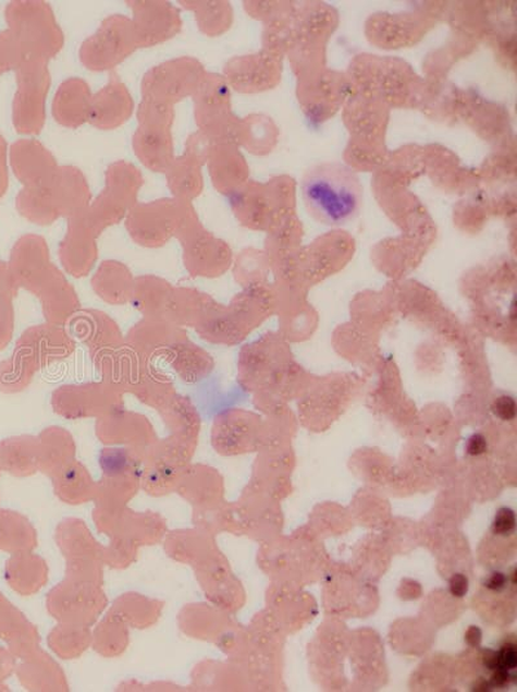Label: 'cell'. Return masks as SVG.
I'll use <instances>...</instances> for the list:
<instances>
[{"mask_svg": "<svg viewBox=\"0 0 517 692\" xmlns=\"http://www.w3.org/2000/svg\"><path fill=\"white\" fill-rule=\"evenodd\" d=\"M508 581H512V585H516V570L514 568L512 575H509Z\"/></svg>", "mask_w": 517, "mask_h": 692, "instance_id": "cell-26", "label": "cell"}, {"mask_svg": "<svg viewBox=\"0 0 517 692\" xmlns=\"http://www.w3.org/2000/svg\"><path fill=\"white\" fill-rule=\"evenodd\" d=\"M165 175H168L170 190L181 201L189 202L201 190L202 178L199 173V163L189 159L188 156L184 155L181 159L174 160L165 171Z\"/></svg>", "mask_w": 517, "mask_h": 692, "instance_id": "cell-13", "label": "cell"}, {"mask_svg": "<svg viewBox=\"0 0 517 692\" xmlns=\"http://www.w3.org/2000/svg\"><path fill=\"white\" fill-rule=\"evenodd\" d=\"M93 95L85 81L67 80L62 84L53 101V116L61 125L78 128L88 121Z\"/></svg>", "mask_w": 517, "mask_h": 692, "instance_id": "cell-11", "label": "cell"}, {"mask_svg": "<svg viewBox=\"0 0 517 692\" xmlns=\"http://www.w3.org/2000/svg\"><path fill=\"white\" fill-rule=\"evenodd\" d=\"M51 195L58 209L79 208L88 197L86 180L78 169L59 168L52 182Z\"/></svg>", "mask_w": 517, "mask_h": 692, "instance_id": "cell-12", "label": "cell"}, {"mask_svg": "<svg viewBox=\"0 0 517 692\" xmlns=\"http://www.w3.org/2000/svg\"><path fill=\"white\" fill-rule=\"evenodd\" d=\"M492 413L502 422L515 421L517 413L516 401L513 396L501 394L492 403Z\"/></svg>", "mask_w": 517, "mask_h": 692, "instance_id": "cell-16", "label": "cell"}, {"mask_svg": "<svg viewBox=\"0 0 517 692\" xmlns=\"http://www.w3.org/2000/svg\"><path fill=\"white\" fill-rule=\"evenodd\" d=\"M12 38L24 61H46L62 46V36L50 7L40 2H13L5 10Z\"/></svg>", "mask_w": 517, "mask_h": 692, "instance_id": "cell-2", "label": "cell"}, {"mask_svg": "<svg viewBox=\"0 0 517 692\" xmlns=\"http://www.w3.org/2000/svg\"><path fill=\"white\" fill-rule=\"evenodd\" d=\"M9 187V171H7V146L3 136L0 135V196Z\"/></svg>", "mask_w": 517, "mask_h": 692, "instance_id": "cell-22", "label": "cell"}, {"mask_svg": "<svg viewBox=\"0 0 517 692\" xmlns=\"http://www.w3.org/2000/svg\"><path fill=\"white\" fill-rule=\"evenodd\" d=\"M137 47L133 20L114 15L82 45L79 54L88 70L108 71L122 63Z\"/></svg>", "mask_w": 517, "mask_h": 692, "instance_id": "cell-4", "label": "cell"}, {"mask_svg": "<svg viewBox=\"0 0 517 692\" xmlns=\"http://www.w3.org/2000/svg\"><path fill=\"white\" fill-rule=\"evenodd\" d=\"M493 671L494 673L491 680H489V683H491L493 690L506 689L509 687V684L516 682V676L513 673V671L503 668H498Z\"/></svg>", "mask_w": 517, "mask_h": 692, "instance_id": "cell-20", "label": "cell"}, {"mask_svg": "<svg viewBox=\"0 0 517 692\" xmlns=\"http://www.w3.org/2000/svg\"><path fill=\"white\" fill-rule=\"evenodd\" d=\"M23 63L21 52L9 31L0 34V74L19 68Z\"/></svg>", "mask_w": 517, "mask_h": 692, "instance_id": "cell-14", "label": "cell"}, {"mask_svg": "<svg viewBox=\"0 0 517 692\" xmlns=\"http://www.w3.org/2000/svg\"><path fill=\"white\" fill-rule=\"evenodd\" d=\"M498 668L514 671L517 667V649L515 642H507L501 647L498 653Z\"/></svg>", "mask_w": 517, "mask_h": 692, "instance_id": "cell-17", "label": "cell"}, {"mask_svg": "<svg viewBox=\"0 0 517 692\" xmlns=\"http://www.w3.org/2000/svg\"><path fill=\"white\" fill-rule=\"evenodd\" d=\"M202 78V68L196 59L168 61L145 74L141 85L144 100L174 107L186 96L195 95Z\"/></svg>", "mask_w": 517, "mask_h": 692, "instance_id": "cell-5", "label": "cell"}, {"mask_svg": "<svg viewBox=\"0 0 517 692\" xmlns=\"http://www.w3.org/2000/svg\"><path fill=\"white\" fill-rule=\"evenodd\" d=\"M189 202L181 201H160L153 204L141 205L134 210L133 217H130V229L139 242L144 244L155 245L163 244L164 239L174 231L181 219V215L185 210L184 207Z\"/></svg>", "mask_w": 517, "mask_h": 692, "instance_id": "cell-8", "label": "cell"}, {"mask_svg": "<svg viewBox=\"0 0 517 692\" xmlns=\"http://www.w3.org/2000/svg\"><path fill=\"white\" fill-rule=\"evenodd\" d=\"M465 641L470 647H479L482 641V632L479 627L471 626L467 629Z\"/></svg>", "mask_w": 517, "mask_h": 692, "instance_id": "cell-23", "label": "cell"}, {"mask_svg": "<svg viewBox=\"0 0 517 692\" xmlns=\"http://www.w3.org/2000/svg\"><path fill=\"white\" fill-rule=\"evenodd\" d=\"M508 575L502 572H493L484 582L489 592L502 593L508 586Z\"/></svg>", "mask_w": 517, "mask_h": 692, "instance_id": "cell-21", "label": "cell"}, {"mask_svg": "<svg viewBox=\"0 0 517 692\" xmlns=\"http://www.w3.org/2000/svg\"><path fill=\"white\" fill-rule=\"evenodd\" d=\"M516 530V515L513 509L509 507H501L498 511H496L492 531L496 536L508 537Z\"/></svg>", "mask_w": 517, "mask_h": 692, "instance_id": "cell-15", "label": "cell"}, {"mask_svg": "<svg viewBox=\"0 0 517 692\" xmlns=\"http://www.w3.org/2000/svg\"><path fill=\"white\" fill-rule=\"evenodd\" d=\"M472 691L487 692V691H493V689L491 687V683H489V681L481 680L479 682H476L475 687L472 688Z\"/></svg>", "mask_w": 517, "mask_h": 692, "instance_id": "cell-25", "label": "cell"}, {"mask_svg": "<svg viewBox=\"0 0 517 692\" xmlns=\"http://www.w3.org/2000/svg\"><path fill=\"white\" fill-rule=\"evenodd\" d=\"M134 11L137 46L150 47L164 43L182 29V19L174 5L165 2H131Z\"/></svg>", "mask_w": 517, "mask_h": 692, "instance_id": "cell-7", "label": "cell"}, {"mask_svg": "<svg viewBox=\"0 0 517 692\" xmlns=\"http://www.w3.org/2000/svg\"><path fill=\"white\" fill-rule=\"evenodd\" d=\"M134 101L126 86L114 74L101 92L93 96L88 122L102 129H115L133 113Z\"/></svg>", "mask_w": 517, "mask_h": 692, "instance_id": "cell-10", "label": "cell"}, {"mask_svg": "<svg viewBox=\"0 0 517 692\" xmlns=\"http://www.w3.org/2000/svg\"><path fill=\"white\" fill-rule=\"evenodd\" d=\"M482 664L489 670L498 669V656H496V651L485 649L484 654H482Z\"/></svg>", "mask_w": 517, "mask_h": 692, "instance_id": "cell-24", "label": "cell"}, {"mask_svg": "<svg viewBox=\"0 0 517 692\" xmlns=\"http://www.w3.org/2000/svg\"><path fill=\"white\" fill-rule=\"evenodd\" d=\"M137 118L140 126L134 136L135 154L145 167L165 173L175 160L171 134L174 107L143 100Z\"/></svg>", "mask_w": 517, "mask_h": 692, "instance_id": "cell-3", "label": "cell"}, {"mask_svg": "<svg viewBox=\"0 0 517 692\" xmlns=\"http://www.w3.org/2000/svg\"><path fill=\"white\" fill-rule=\"evenodd\" d=\"M300 195L309 216L330 228L354 222L362 210L360 177L342 162H321L307 169Z\"/></svg>", "mask_w": 517, "mask_h": 692, "instance_id": "cell-1", "label": "cell"}, {"mask_svg": "<svg viewBox=\"0 0 517 692\" xmlns=\"http://www.w3.org/2000/svg\"><path fill=\"white\" fill-rule=\"evenodd\" d=\"M13 122L19 133L37 134L45 122V99L50 87L46 61H24L17 68Z\"/></svg>", "mask_w": 517, "mask_h": 692, "instance_id": "cell-6", "label": "cell"}, {"mask_svg": "<svg viewBox=\"0 0 517 692\" xmlns=\"http://www.w3.org/2000/svg\"><path fill=\"white\" fill-rule=\"evenodd\" d=\"M488 451V441L484 435L475 434L468 438L466 453L470 457L484 456Z\"/></svg>", "mask_w": 517, "mask_h": 692, "instance_id": "cell-19", "label": "cell"}, {"mask_svg": "<svg viewBox=\"0 0 517 692\" xmlns=\"http://www.w3.org/2000/svg\"><path fill=\"white\" fill-rule=\"evenodd\" d=\"M11 163L26 189L51 187L59 169L50 153L36 141H20L13 144Z\"/></svg>", "mask_w": 517, "mask_h": 692, "instance_id": "cell-9", "label": "cell"}, {"mask_svg": "<svg viewBox=\"0 0 517 692\" xmlns=\"http://www.w3.org/2000/svg\"><path fill=\"white\" fill-rule=\"evenodd\" d=\"M470 588V581L464 573H455L450 580V592L455 598H464Z\"/></svg>", "mask_w": 517, "mask_h": 692, "instance_id": "cell-18", "label": "cell"}]
</instances>
